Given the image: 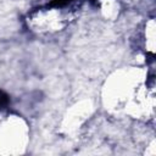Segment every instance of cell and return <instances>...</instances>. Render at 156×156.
I'll use <instances>...</instances> for the list:
<instances>
[{
    "mask_svg": "<svg viewBox=\"0 0 156 156\" xmlns=\"http://www.w3.org/2000/svg\"><path fill=\"white\" fill-rule=\"evenodd\" d=\"M9 102H10L9 95H7L6 93H4L2 90H0V110L6 108L7 105H9Z\"/></svg>",
    "mask_w": 156,
    "mask_h": 156,
    "instance_id": "1",
    "label": "cell"
}]
</instances>
